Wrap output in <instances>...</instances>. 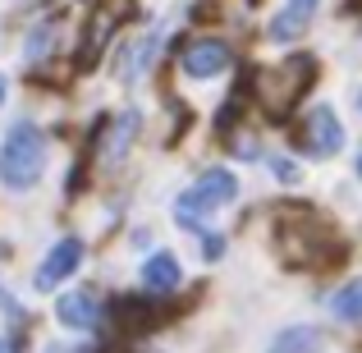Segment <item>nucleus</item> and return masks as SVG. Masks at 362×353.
I'll return each mask as SVG.
<instances>
[{
	"instance_id": "obj_1",
	"label": "nucleus",
	"mask_w": 362,
	"mask_h": 353,
	"mask_svg": "<svg viewBox=\"0 0 362 353\" xmlns=\"http://www.w3.org/2000/svg\"><path fill=\"white\" fill-rule=\"evenodd\" d=\"M46 133L37 129L33 120H18L9 124L5 142H0V184L14 188V193H23V188H33L37 179L46 175Z\"/></svg>"
},
{
	"instance_id": "obj_2",
	"label": "nucleus",
	"mask_w": 362,
	"mask_h": 353,
	"mask_svg": "<svg viewBox=\"0 0 362 353\" xmlns=\"http://www.w3.org/2000/svg\"><path fill=\"white\" fill-rule=\"evenodd\" d=\"M234 197H239V179L230 175V170H206L202 179H197L193 188H188L184 197L175 202V221L184 225V230H197V216H206V212H221V207H230Z\"/></svg>"
},
{
	"instance_id": "obj_3",
	"label": "nucleus",
	"mask_w": 362,
	"mask_h": 353,
	"mask_svg": "<svg viewBox=\"0 0 362 353\" xmlns=\"http://www.w3.org/2000/svg\"><path fill=\"white\" fill-rule=\"evenodd\" d=\"M83 266V238H55L51 243V253H46V262L37 266V275H33V289L37 294H51V289H60L64 280H69L74 271Z\"/></svg>"
},
{
	"instance_id": "obj_4",
	"label": "nucleus",
	"mask_w": 362,
	"mask_h": 353,
	"mask_svg": "<svg viewBox=\"0 0 362 353\" xmlns=\"http://www.w3.org/2000/svg\"><path fill=\"white\" fill-rule=\"evenodd\" d=\"M230 46L221 42V37H202V42H193L184 51V74L193 83H206V79H221L225 69H230Z\"/></svg>"
},
{
	"instance_id": "obj_5",
	"label": "nucleus",
	"mask_w": 362,
	"mask_h": 353,
	"mask_svg": "<svg viewBox=\"0 0 362 353\" xmlns=\"http://www.w3.org/2000/svg\"><path fill=\"white\" fill-rule=\"evenodd\" d=\"M55 317L64 330H92L101 321V299L92 289H64L55 299Z\"/></svg>"
},
{
	"instance_id": "obj_6",
	"label": "nucleus",
	"mask_w": 362,
	"mask_h": 353,
	"mask_svg": "<svg viewBox=\"0 0 362 353\" xmlns=\"http://www.w3.org/2000/svg\"><path fill=\"white\" fill-rule=\"evenodd\" d=\"M317 9H321V0H284V9L271 18V28H266V37L271 42H298V37H308V28H312V18H317Z\"/></svg>"
},
{
	"instance_id": "obj_7",
	"label": "nucleus",
	"mask_w": 362,
	"mask_h": 353,
	"mask_svg": "<svg viewBox=\"0 0 362 353\" xmlns=\"http://www.w3.org/2000/svg\"><path fill=\"white\" fill-rule=\"evenodd\" d=\"M339 147H344V124L330 106H312L308 115V151L312 156H339Z\"/></svg>"
},
{
	"instance_id": "obj_8",
	"label": "nucleus",
	"mask_w": 362,
	"mask_h": 353,
	"mask_svg": "<svg viewBox=\"0 0 362 353\" xmlns=\"http://www.w3.org/2000/svg\"><path fill=\"white\" fill-rule=\"evenodd\" d=\"M138 280L147 284L151 294H160V289H175L179 280H184V271H179V262H175V253H151L147 262H142V271H138Z\"/></svg>"
},
{
	"instance_id": "obj_9",
	"label": "nucleus",
	"mask_w": 362,
	"mask_h": 353,
	"mask_svg": "<svg viewBox=\"0 0 362 353\" xmlns=\"http://www.w3.org/2000/svg\"><path fill=\"white\" fill-rule=\"evenodd\" d=\"M321 330L317 326H284L280 335L271 340V349L266 353H321Z\"/></svg>"
},
{
	"instance_id": "obj_10",
	"label": "nucleus",
	"mask_w": 362,
	"mask_h": 353,
	"mask_svg": "<svg viewBox=\"0 0 362 353\" xmlns=\"http://www.w3.org/2000/svg\"><path fill=\"white\" fill-rule=\"evenodd\" d=\"M138 129H142V115H138V110H124V115L115 120V133H110V142H106V147H110L106 156H110V161H124V151L133 147Z\"/></svg>"
},
{
	"instance_id": "obj_11",
	"label": "nucleus",
	"mask_w": 362,
	"mask_h": 353,
	"mask_svg": "<svg viewBox=\"0 0 362 353\" xmlns=\"http://www.w3.org/2000/svg\"><path fill=\"white\" fill-rule=\"evenodd\" d=\"M330 312H335L339 321H362V280H349L344 289L335 294V299H330Z\"/></svg>"
},
{
	"instance_id": "obj_12",
	"label": "nucleus",
	"mask_w": 362,
	"mask_h": 353,
	"mask_svg": "<svg viewBox=\"0 0 362 353\" xmlns=\"http://www.w3.org/2000/svg\"><path fill=\"white\" fill-rule=\"evenodd\" d=\"M51 46H55V23H37L23 42V60H42Z\"/></svg>"
},
{
	"instance_id": "obj_13",
	"label": "nucleus",
	"mask_w": 362,
	"mask_h": 353,
	"mask_svg": "<svg viewBox=\"0 0 362 353\" xmlns=\"http://www.w3.org/2000/svg\"><path fill=\"white\" fill-rule=\"evenodd\" d=\"M271 170H275V179H284V184L298 179V161H289V156H271Z\"/></svg>"
},
{
	"instance_id": "obj_14",
	"label": "nucleus",
	"mask_w": 362,
	"mask_h": 353,
	"mask_svg": "<svg viewBox=\"0 0 362 353\" xmlns=\"http://www.w3.org/2000/svg\"><path fill=\"white\" fill-rule=\"evenodd\" d=\"M202 253H206V262H216V257L225 253V238L221 234H202Z\"/></svg>"
},
{
	"instance_id": "obj_15",
	"label": "nucleus",
	"mask_w": 362,
	"mask_h": 353,
	"mask_svg": "<svg viewBox=\"0 0 362 353\" xmlns=\"http://www.w3.org/2000/svg\"><path fill=\"white\" fill-rule=\"evenodd\" d=\"M354 106L362 110V83H358V88H354Z\"/></svg>"
},
{
	"instance_id": "obj_16",
	"label": "nucleus",
	"mask_w": 362,
	"mask_h": 353,
	"mask_svg": "<svg viewBox=\"0 0 362 353\" xmlns=\"http://www.w3.org/2000/svg\"><path fill=\"white\" fill-rule=\"evenodd\" d=\"M5 92H9V79H5V74H0V101H5Z\"/></svg>"
},
{
	"instance_id": "obj_17",
	"label": "nucleus",
	"mask_w": 362,
	"mask_h": 353,
	"mask_svg": "<svg viewBox=\"0 0 362 353\" xmlns=\"http://www.w3.org/2000/svg\"><path fill=\"white\" fill-rule=\"evenodd\" d=\"M46 353H78V349H60V345H51V349H46Z\"/></svg>"
},
{
	"instance_id": "obj_18",
	"label": "nucleus",
	"mask_w": 362,
	"mask_h": 353,
	"mask_svg": "<svg viewBox=\"0 0 362 353\" xmlns=\"http://www.w3.org/2000/svg\"><path fill=\"white\" fill-rule=\"evenodd\" d=\"M0 353H14V349H9V345H5V340H0Z\"/></svg>"
},
{
	"instance_id": "obj_19",
	"label": "nucleus",
	"mask_w": 362,
	"mask_h": 353,
	"mask_svg": "<svg viewBox=\"0 0 362 353\" xmlns=\"http://www.w3.org/2000/svg\"><path fill=\"white\" fill-rule=\"evenodd\" d=\"M358 179H362V151H358Z\"/></svg>"
}]
</instances>
